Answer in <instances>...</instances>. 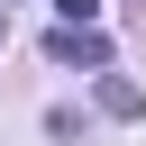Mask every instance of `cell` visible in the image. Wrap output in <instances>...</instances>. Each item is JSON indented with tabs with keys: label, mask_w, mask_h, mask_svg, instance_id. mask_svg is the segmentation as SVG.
Returning a JSON list of instances; mask_svg holds the SVG:
<instances>
[{
	"label": "cell",
	"mask_w": 146,
	"mask_h": 146,
	"mask_svg": "<svg viewBox=\"0 0 146 146\" xmlns=\"http://www.w3.org/2000/svg\"><path fill=\"white\" fill-rule=\"evenodd\" d=\"M46 55H55V64H82V73H110V36H100V27H55Z\"/></svg>",
	"instance_id": "6da1fadb"
},
{
	"label": "cell",
	"mask_w": 146,
	"mask_h": 146,
	"mask_svg": "<svg viewBox=\"0 0 146 146\" xmlns=\"http://www.w3.org/2000/svg\"><path fill=\"white\" fill-rule=\"evenodd\" d=\"M55 9H64V27H91L100 18V0H55Z\"/></svg>",
	"instance_id": "277c9868"
},
{
	"label": "cell",
	"mask_w": 146,
	"mask_h": 146,
	"mask_svg": "<svg viewBox=\"0 0 146 146\" xmlns=\"http://www.w3.org/2000/svg\"><path fill=\"white\" fill-rule=\"evenodd\" d=\"M46 137H64V146H82V137H91V110H73V100H55V110H46Z\"/></svg>",
	"instance_id": "3957f363"
},
{
	"label": "cell",
	"mask_w": 146,
	"mask_h": 146,
	"mask_svg": "<svg viewBox=\"0 0 146 146\" xmlns=\"http://www.w3.org/2000/svg\"><path fill=\"white\" fill-rule=\"evenodd\" d=\"M0 36H9V18H0Z\"/></svg>",
	"instance_id": "5b68a950"
},
{
	"label": "cell",
	"mask_w": 146,
	"mask_h": 146,
	"mask_svg": "<svg viewBox=\"0 0 146 146\" xmlns=\"http://www.w3.org/2000/svg\"><path fill=\"white\" fill-rule=\"evenodd\" d=\"M100 119H146V91H137L128 73H110V82H100Z\"/></svg>",
	"instance_id": "7a4b0ae2"
}]
</instances>
